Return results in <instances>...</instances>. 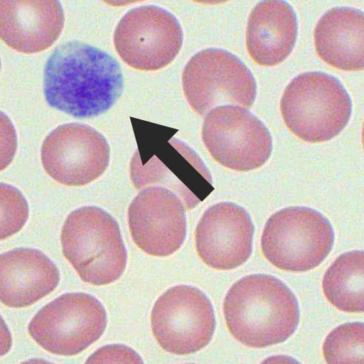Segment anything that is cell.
<instances>
[{
  "label": "cell",
  "mask_w": 364,
  "mask_h": 364,
  "mask_svg": "<svg viewBox=\"0 0 364 364\" xmlns=\"http://www.w3.org/2000/svg\"><path fill=\"white\" fill-rule=\"evenodd\" d=\"M202 138L216 161L237 171L260 168L272 151V139L266 126L247 109L233 105L208 113Z\"/></svg>",
  "instance_id": "cell-8"
},
{
  "label": "cell",
  "mask_w": 364,
  "mask_h": 364,
  "mask_svg": "<svg viewBox=\"0 0 364 364\" xmlns=\"http://www.w3.org/2000/svg\"><path fill=\"white\" fill-rule=\"evenodd\" d=\"M151 323L159 345L176 355L201 350L216 329L211 302L203 291L191 286H177L162 294L151 311Z\"/></svg>",
  "instance_id": "cell-9"
},
{
  "label": "cell",
  "mask_w": 364,
  "mask_h": 364,
  "mask_svg": "<svg viewBox=\"0 0 364 364\" xmlns=\"http://www.w3.org/2000/svg\"><path fill=\"white\" fill-rule=\"evenodd\" d=\"M41 159L47 173L58 183L82 186L107 170L110 146L95 129L82 124L60 126L45 139Z\"/></svg>",
  "instance_id": "cell-12"
},
{
  "label": "cell",
  "mask_w": 364,
  "mask_h": 364,
  "mask_svg": "<svg viewBox=\"0 0 364 364\" xmlns=\"http://www.w3.org/2000/svg\"><path fill=\"white\" fill-rule=\"evenodd\" d=\"M21 364H54L43 359H31L26 360Z\"/></svg>",
  "instance_id": "cell-26"
},
{
  "label": "cell",
  "mask_w": 364,
  "mask_h": 364,
  "mask_svg": "<svg viewBox=\"0 0 364 364\" xmlns=\"http://www.w3.org/2000/svg\"><path fill=\"white\" fill-rule=\"evenodd\" d=\"M65 15L58 1H0V39L23 53L49 48L63 33Z\"/></svg>",
  "instance_id": "cell-15"
},
{
  "label": "cell",
  "mask_w": 364,
  "mask_h": 364,
  "mask_svg": "<svg viewBox=\"0 0 364 364\" xmlns=\"http://www.w3.org/2000/svg\"><path fill=\"white\" fill-rule=\"evenodd\" d=\"M335 232L319 211L301 206L282 209L267 220L262 236V251L277 268L307 272L328 256Z\"/></svg>",
  "instance_id": "cell-5"
},
{
  "label": "cell",
  "mask_w": 364,
  "mask_h": 364,
  "mask_svg": "<svg viewBox=\"0 0 364 364\" xmlns=\"http://www.w3.org/2000/svg\"><path fill=\"white\" fill-rule=\"evenodd\" d=\"M129 223L135 244L149 255H171L186 238L184 205L162 187H149L138 194L129 208Z\"/></svg>",
  "instance_id": "cell-13"
},
{
  "label": "cell",
  "mask_w": 364,
  "mask_h": 364,
  "mask_svg": "<svg viewBox=\"0 0 364 364\" xmlns=\"http://www.w3.org/2000/svg\"><path fill=\"white\" fill-rule=\"evenodd\" d=\"M260 364H301L295 358L287 355H275L265 359Z\"/></svg>",
  "instance_id": "cell-25"
},
{
  "label": "cell",
  "mask_w": 364,
  "mask_h": 364,
  "mask_svg": "<svg viewBox=\"0 0 364 364\" xmlns=\"http://www.w3.org/2000/svg\"><path fill=\"white\" fill-rule=\"evenodd\" d=\"M16 129L9 117L0 112V171L12 163L17 151Z\"/></svg>",
  "instance_id": "cell-23"
},
{
  "label": "cell",
  "mask_w": 364,
  "mask_h": 364,
  "mask_svg": "<svg viewBox=\"0 0 364 364\" xmlns=\"http://www.w3.org/2000/svg\"><path fill=\"white\" fill-rule=\"evenodd\" d=\"M107 323L106 311L97 298L72 293L60 296L40 311L30 322L28 332L48 352L69 356L97 342Z\"/></svg>",
  "instance_id": "cell-7"
},
{
  "label": "cell",
  "mask_w": 364,
  "mask_h": 364,
  "mask_svg": "<svg viewBox=\"0 0 364 364\" xmlns=\"http://www.w3.org/2000/svg\"><path fill=\"white\" fill-rule=\"evenodd\" d=\"M353 105L343 83L320 73L294 77L284 90L281 111L289 130L310 143L329 141L347 127Z\"/></svg>",
  "instance_id": "cell-4"
},
{
  "label": "cell",
  "mask_w": 364,
  "mask_h": 364,
  "mask_svg": "<svg viewBox=\"0 0 364 364\" xmlns=\"http://www.w3.org/2000/svg\"><path fill=\"white\" fill-rule=\"evenodd\" d=\"M0 69H1V62H0Z\"/></svg>",
  "instance_id": "cell-27"
},
{
  "label": "cell",
  "mask_w": 364,
  "mask_h": 364,
  "mask_svg": "<svg viewBox=\"0 0 364 364\" xmlns=\"http://www.w3.org/2000/svg\"><path fill=\"white\" fill-rule=\"evenodd\" d=\"M28 203L21 192L0 183V240L18 233L28 218Z\"/></svg>",
  "instance_id": "cell-21"
},
{
  "label": "cell",
  "mask_w": 364,
  "mask_h": 364,
  "mask_svg": "<svg viewBox=\"0 0 364 364\" xmlns=\"http://www.w3.org/2000/svg\"><path fill=\"white\" fill-rule=\"evenodd\" d=\"M363 323H348L327 336L323 352L327 364H363Z\"/></svg>",
  "instance_id": "cell-20"
},
{
  "label": "cell",
  "mask_w": 364,
  "mask_h": 364,
  "mask_svg": "<svg viewBox=\"0 0 364 364\" xmlns=\"http://www.w3.org/2000/svg\"><path fill=\"white\" fill-rule=\"evenodd\" d=\"M85 364H144L141 356L124 345L104 346L91 355Z\"/></svg>",
  "instance_id": "cell-22"
},
{
  "label": "cell",
  "mask_w": 364,
  "mask_h": 364,
  "mask_svg": "<svg viewBox=\"0 0 364 364\" xmlns=\"http://www.w3.org/2000/svg\"><path fill=\"white\" fill-rule=\"evenodd\" d=\"M223 310L232 336L253 348L287 341L296 330L300 316L291 290L280 279L265 274L236 282L227 294Z\"/></svg>",
  "instance_id": "cell-2"
},
{
  "label": "cell",
  "mask_w": 364,
  "mask_h": 364,
  "mask_svg": "<svg viewBox=\"0 0 364 364\" xmlns=\"http://www.w3.org/2000/svg\"><path fill=\"white\" fill-rule=\"evenodd\" d=\"M297 34V18L291 5L279 0L260 2L248 20V52L260 66H277L292 52Z\"/></svg>",
  "instance_id": "cell-17"
},
{
  "label": "cell",
  "mask_w": 364,
  "mask_h": 364,
  "mask_svg": "<svg viewBox=\"0 0 364 364\" xmlns=\"http://www.w3.org/2000/svg\"><path fill=\"white\" fill-rule=\"evenodd\" d=\"M160 129L159 141L149 143L146 161L135 156L131 163V174L136 188L160 183L176 191L184 200L188 209H192L205 200L213 191V181L202 160L185 142L171 137L166 140Z\"/></svg>",
  "instance_id": "cell-11"
},
{
  "label": "cell",
  "mask_w": 364,
  "mask_h": 364,
  "mask_svg": "<svg viewBox=\"0 0 364 364\" xmlns=\"http://www.w3.org/2000/svg\"><path fill=\"white\" fill-rule=\"evenodd\" d=\"M255 225L244 208L230 202L208 208L196 231V245L200 259L208 267L230 270L251 257Z\"/></svg>",
  "instance_id": "cell-14"
},
{
  "label": "cell",
  "mask_w": 364,
  "mask_h": 364,
  "mask_svg": "<svg viewBox=\"0 0 364 364\" xmlns=\"http://www.w3.org/2000/svg\"><path fill=\"white\" fill-rule=\"evenodd\" d=\"M60 240L64 256L84 282L105 286L123 275L127 252L117 223L103 209L85 206L73 211Z\"/></svg>",
  "instance_id": "cell-3"
},
{
  "label": "cell",
  "mask_w": 364,
  "mask_h": 364,
  "mask_svg": "<svg viewBox=\"0 0 364 364\" xmlns=\"http://www.w3.org/2000/svg\"><path fill=\"white\" fill-rule=\"evenodd\" d=\"M11 332L1 316H0V357L6 355L11 349Z\"/></svg>",
  "instance_id": "cell-24"
},
{
  "label": "cell",
  "mask_w": 364,
  "mask_h": 364,
  "mask_svg": "<svg viewBox=\"0 0 364 364\" xmlns=\"http://www.w3.org/2000/svg\"><path fill=\"white\" fill-rule=\"evenodd\" d=\"M59 282L58 269L38 250L18 248L0 255V301L8 307L31 306Z\"/></svg>",
  "instance_id": "cell-16"
},
{
  "label": "cell",
  "mask_w": 364,
  "mask_h": 364,
  "mask_svg": "<svg viewBox=\"0 0 364 364\" xmlns=\"http://www.w3.org/2000/svg\"><path fill=\"white\" fill-rule=\"evenodd\" d=\"M183 44L177 18L157 6L129 11L117 24L114 48L124 62L139 70L156 71L171 64Z\"/></svg>",
  "instance_id": "cell-10"
},
{
  "label": "cell",
  "mask_w": 364,
  "mask_h": 364,
  "mask_svg": "<svg viewBox=\"0 0 364 364\" xmlns=\"http://www.w3.org/2000/svg\"><path fill=\"white\" fill-rule=\"evenodd\" d=\"M182 84L188 103L201 116L229 104L250 108L257 97L251 70L238 57L220 48L196 54L185 68Z\"/></svg>",
  "instance_id": "cell-6"
},
{
  "label": "cell",
  "mask_w": 364,
  "mask_h": 364,
  "mask_svg": "<svg viewBox=\"0 0 364 364\" xmlns=\"http://www.w3.org/2000/svg\"><path fill=\"white\" fill-rule=\"evenodd\" d=\"M124 90L123 72L105 51L73 41L58 47L44 71L48 104L76 118L107 112Z\"/></svg>",
  "instance_id": "cell-1"
},
{
  "label": "cell",
  "mask_w": 364,
  "mask_h": 364,
  "mask_svg": "<svg viewBox=\"0 0 364 364\" xmlns=\"http://www.w3.org/2000/svg\"><path fill=\"white\" fill-rule=\"evenodd\" d=\"M364 254L352 251L341 255L325 273L323 291L338 309L347 313H363Z\"/></svg>",
  "instance_id": "cell-19"
},
{
  "label": "cell",
  "mask_w": 364,
  "mask_h": 364,
  "mask_svg": "<svg viewBox=\"0 0 364 364\" xmlns=\"http://www.w3.org/2000/svg\"><path fill=\"white\" fill-rule=\"evenodd\" d=\"M316 49L324 63L336 69L361 71L364 68V16L358 9L339 7L318 21Z\"/></svg>",
  "instance_id": "cell-18"
}]
</instances>
